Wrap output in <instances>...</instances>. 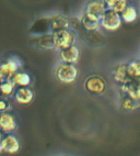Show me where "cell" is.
Returning a JSON list of instances; mask_svg holds the SVG:
<instances>
[{
	"mask_svg": "<svg viewBox=\"0 0 140 156\" xmlns=\"http://www.w3.org/2000/svg\"><path fill=\"white\" fill-rule=\"evenodd\" d=\"M15 89H17V86L11 79L5 80L0 85V94L3 97H11V96H13L14 92H15Z\"/></svg>",
	"mask_w": 140,
	"mask_h": 156,
	"instance_id": "cell-20",
	"label": "cell"
},
{
	"mask_svg": "<svg viewBox=\"0 0 140 156\" xmlns=\"http://www.w3.org/2000/svg\"><path fill=\"white\" fill-rule=\"evenodd\" d=\"M70 19L62 14H54L49 17L39 18L33 23L30 32L35 35L52 34L60 29H70Z\"/></svg>",
	"mask_w": 140,
	"mask_h": 156,
	"instance_id": "cell-1",
	"label": "cell"
},
{
	"mask_svg": "<svg viewBox=\"0 0 140 156\" xmlns=\"http://www.w3.org/2000/svg\"><path fill=\"white\" fill-rule=\"evenodd\" d=\"M55 76L62 84H72L78 77V68L75 64L62 62L55 70Z\"/></svg>",
	"mask_w": 140,
	"mask_h": 156,
	"instance_id": "cell-2",
	"label": "cell"
},
{
	"mask_svg": "<svg viewBox=\"0 0 140 156\" xmlns=\"http://www.w3.org/2000/svg\"><path fill=\"white\" fill-rule=\"evenodd\" d=\"M10 110H11V105L9 103V101L7 99L0 98V113L10 111Z\"/></svg>",
	"mask_w": 140,
	"mask_h": 156,
	"instance_id": "cell-21",
	"label": "cell"
},
{
	"mask_svg": "<svg viewBox=\"0 0 140 156\" xmlns=\"http://www.w3.org/2000/svg\"><path fill=\"white\" fill-rule=\"evenodd\" d=\"M14 100L15 102L21 106H26L33 101L34 99V91L30 86L26 87H18L14 92Z\"/></svg>",
	"mask_w": 140,
	"mask_h": 156,
	"instance_id": "cell-10",
	"label": "cell"
},
{
	"mask_svg": "<svg viewBox=\"0 0 140 156\" xmlns=\"http://www.w3.org/2000/svg\"><path fill=\"white\" fill-rule=\"evenodd\" d=\"M23 66L22 61L17 56H11L0 63V76L3 80H8L13 77L15 73L19 72Z\"/></svg>",
	"mask_w": 140,
	"mask_h": 156,
	"instance_id": "cell-4",
	"label": "cell"
},
{
	"mask_svg": "<svg viewBox=\"0 0 140 156\" xmlns=\"http://www.w3.org/2000/svg\"><path fill=\"white\" fill-rule=\"evenodd\" d=\"M123 22L124 21L122 19L121 13L107 9L101 19V28H103L105 31H108V32H115L121 28Z\"/></svg>",
	"mask_w": 140,
	"mask_h": 156,
	"instance_id": "cell-6",
	"label": "cell"
},
{
	"mask_svg": "<svg viewBox=\"0 0 140 156\" xmlns=\"http://www.w3.org/2000/svg\"><path fill=\"white\" fill-rule=\"evenodd\" d=\"M0 131H1V130H0Z\"/></svg>",
	"mask_w": 140,
	"mask_h": 156,
	"instance_id": "cell-25",
	"label": "cell"
},
{
	"mask_svg": "<svg viewBox=\"0 0 140 156\" xmlns=\"http://www.w3.org/2000/svg\"><path fill=\"white\" fill-rule=\"evenodd\" d=\"M3 132L0 131V153H3L2 151V139H3Z\"/></svg>",
	"mask_w": 140,
	"mask_h": 156,
	"instance_id": "cell-22",
	"label": "cell"
},
{
	"mask_svg": "<svg viewBox=\"0 0 140 156\" xmlns=\"http://www.w3.org/2000/svg\"><path fill=\"white\" fill-rule=\"evenodd\" d=\"M103 2L108 10H114L118 13H122L129 6L128 0H103Z\"/></svg>",
	"mask_w": 140,
	"mask_h": 156,
	"instance_id": "cell-17",
	"label": "cell"
},
{
	"mask_svg": "<svg viewBox=\"0 0 140 156\" xmlns=\"http://www.w3.org/2000/svg\"><path fill=\"white\" fill-rule=\"evenodd\" d=\"M106 10L107 8L105 6V3L103 2V0H90L85 3L83 12L101 20L103 14L106 12Z\"/></svg>",
	"mask_w": 140,
	"mask_h": 156,
	"instance_id": "cell-9",
	"label": "cell"
},
{
	"mask_svg": "<svg viewBox=\"0 0 140 156\" xmlns=\"http://www.w3.org/2000/svg\"><path fill=\"white\" fill-rule=\"evenodd\" d=\"M31 44L35 45L37 48H44V50H56L52 34H42V35H35L31 39Z\"/></svg>",
	"mask_w": 140,
	"mask_h": 156,
	"instance_id": "cell-14",
	"label": "cell"
},
{
	"mask_svg": "<svg viewBox=\"0 0 140 156\" xmlns=\"http://www.w3.org/2000/svg\"><path fill=\"white\" fill-rule=\"evenodd\" d=\"M137 97L140 100V79L138 80V85H137Z\"/></svg>",
	"mask_w": 140,
	"mask_h": 156,
	"instance_id": "cell-23",
	"label": "cell"
},
{
	"mask_svg": "<svg viewBox=\"0 0 140 156\" xmlns=\"http://www.w3.org/2000/svg\"><path fill=\"white\" fill-rule=\"evenodd\" d=\"M127 69L132 80L140 79V58H132L127 62Z\"/></svg>",
	"mask_w": 140,
	"mask_h": 156,
	"instance_id": "cell-18",
	"label": "cell"
},
{
	"mask_svg": "<svg viewBox=\"0 0 140 156\" xmlns=\"http://www.w3.org/2000/svg\"><path fill=\"white\" fill-rule=\"evenodd\" d=\"M122 19L125 23H134L138 18V12L136 8L132 6H127V8L121 13Z\"/></svg>",
	"mask_w": 140,
	"mask_h": 156,
	"instance_id": "cell-19",
	"label": "cell"
},
{
	"mask_svg": "<svg viewBox=\"0 0 140 156\" xmlns=\"http://www.w3.org/2000/svg\"><path fill=\"white\" fill-rule=\"evenodd\" d=\"M84 89L92 96H101L106 90V81L100 75H91L84 80Z\"/></svg>",
	"mask_w": 140,
	"mask_h": 156,
	"instance_id": "cell-5",
	"label": "cell"
},
{
	"mask_svg": "<svg viewBox=\"0 0 140 156\" xmlns=\"http://www.w3.org/2000/svg\"><path fill=\"white\" fill-rule=\"evenodd\" d=\"M80 23H81L82 28L87 32L98 31V29L101 27V20L95 17H92V16H90L85 12H83L82 16L80 17Z\"/></svg>",
	"mask_w": 140,
	"mask_h": 156,
	"instance_id": "cell-15",
	"label": "cell"
},
{
	"mask_svg": "<svg viewBox=\"0 0 140 156\" xmlns=\"http://www.w3.org/2000/svg\"><path fill=\"white\" fill-rule=\"evenodd\" d=\"M3 81H5V80H3V79H2V77H1V76H0V85H1V83H3Z\"/></svg>",
	"mask_w": 140,
	"mask_h": 156,
	"instance_id": "cell-24",
	"label": "cell"
},
{
	"mask_svg": "<svg viewBox=\"0 0 140 156\" xmlns=\"http://www.w3.org/2000/svg\"><path fill=\"white\" fill-rule=\"evenodd\" d=\"M53 40L55 48L62 51L66 48H69L76 42V33L70 29H60L53 33Z\"/></svg>",
	"mask_w": 140,
	"mask_h": 156,
	"instance_id": "cell-3",
	"label": "cell"
},
{
	"mask_svg": "<svg viewBox=\"0 0 140 156\" xmlns=\"http://www.w3.org/2000/svg\"><path fill=\"white\" fill-rule=\"evenodd\" d=\"M11 80L15 84L17 87H26L32 84V78L30 74L26 72H20V70L14 74Z\"/></svg>",
	"mask_w": 140,
	"mask_h": 156,
	"instance_id": "cell-16",
	"label": "cell"
},
{
	"mask_svg": "<svg viewBox=\"0 0 140 156\" xmlns=\"http://www.w3.org/2000/svg\"><path fill=\"white\" fill-rule=\"evenodd\" d=\"M113 78L116 84L121 85L128 84L132 80V77L129 76L128 69H127V63H118L113 69Z\"/></svg>",
	"mask_w": 140,
	"mask_h": 156,
	"instance_id": "cell-11",
	"label": "cell"
},
{
	"mask_svg": "<svg viewBox=\"0 0 140 156\" xmlns=\"http://www.w3.org/2000/svg\"><path fill=\"white\" fill-rule=\"evenodd\" d=\"M59 58L64 63L69 64H76L80 58V51L77 45H71L69 48H66L64 50L59 51Z\"/></svg>",
	"mask_w": 140,
	"mask_h": 156,
	"instance_id": "cell-12",
	"label": "cell"
},
{
	"mask_svg": "<svg viewBox=\"0 0 140 156\" xmlns=\"http://www.w3.org/2000/svg\"><path fill=\"white\" fill-rule=\"evenodd\" d=\"M119 102L121 109L125 112H134L140 109V100L130 97L127 94L119 92Z\"/></svg>",
	"mask_w": 140,
	"mask_h": 156,
	"instance_id": "cell-13",
	"label": "cell"
},
{
	"mask_svg": "<svg viewBox=\"0 0 140 156\" xmlns=\"http://www.w3.org/2000/svg\"><path fill=\"white\" fill-rule=\"evenodd\" d=\"M21 150V141L19 137L14 133H8L3 135L2 139V151L3 153L10 154H17Z\"/></svg>",
	"mask_w": 140,
	"mask_h": 156,
	"instance_id": "cell-8",
	"label": "cell"
},
{
	"mask_svg": "<svg viewBox=\"0 0 140 156\" xmlns=\"http://www.w3.org/2000/svg\"><path fill=\"white\" fill-rule=\"evenodd\" d=\"M18 120L17 117L10 111L0 113V130L5 134L14 133L18 130Z\"/></svg>",
	"mask_w": 140,
	"mask_h": 156,
	"instance_id": "cell-7",
	"label": "cell"
}]
</instances>
